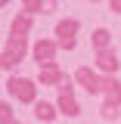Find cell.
I'll list each match as a JSON object with an SVG mask.
<instances>
[{"label":"cell","instance_id":"6da1fadb","mask_svg":"<svg viewBox=\"0 0 121 124\" xmlns=\"http://www.w3.org/2000/svg\"><path fill=\"white\" fill-rule=\"evenodd\" d=\"M75 31H78V22H75V19L59 22V28H56V34H59V44L72 50V46H75Z\"/></svg>","mask_w":121,"mask_h":124},{"label":"cell","instance_id":"7a4b0ae2","mask_svg":"<svg viewBox=\"0 0 121 124\" xmlns=\"http://www.w3.org/2000/svg\"><path fill=\"white\" fill-rule=\"evenodd\" d=\"M22 50H25L22 37H13V40H9V50H6V62H3V65H16V59H22Z\"/></svg>","mask_w":121,"mask_h":124},{"label":"cell","instance_id":"3957f363","mask_svg":"<svg viewBox=\"0 0 121 124\" xmlns=\"http://www.w3.org/2000/svg\"><path fill=\"white\" fill-rule=\"evenodd\" d=\"M34 56H37V62L44 65V62L53 59V44H47V40H40V44L34 46Z\"/></svg>","mask_w":121,"mask_h":124},{"label":"cell","instance_id":"277c9868","mask_svg":"<svg viewBox=\"0 0 121 124\" xmlns=\"http://www.w3.org/2000/svg\"><path fill=\"white\" fill-rule=\"evenodd\" d=\"M28 25H31V19H28V13H22L19 19L13 22V37H22L25 31H28Z\"/></svg>","mask_w":121,"mask_h":124},{"label":"cell","instance_id":"5b68a950","mask_svg":"<svg viewBox=\"0 0 121 124\" xmlns=\"http://www.w3.org/2000/svg\"><path fill=\"white\" fill-rule=\"evenodd\" d=\"M9 90H13L16 96H22V99H31V84H28V81H13Z\"/></svg>","mask_w":121,"mask_h":124},{"label":"cell","instance_id":"8992f818","mask_svg":"<svg viewBox=\"0 0 121 124\" xmlns=\"http://www.w3.org/2000/svg\"><path fill=\"white\" fill-rule=\"evenodd\" d=\"M93 44H96V46H106V44H109V31H106V28L93 31Z\"/></svg>","mask_w":121,"mask_h":124},{"label":"cell","instance_id":"52a82bcc","mask_svg":"<svg viewBox=\"0 0 121 124\" xmlns=\"http://www.w3.org/2000/svg\"><path fill=\"white\" fill-rule=\"evenodd\" d=\"M62 108H65V115H78V106H75V99H72V96H65V99H62Z\"/></svg>","mask_w":121,"mask_h":124},{"label":"cell","instance_id":"ba28073f","mask_svg":"<svg viewBox=\"0 0 121 124\" xmlns=\"http://www.w3.org/2000/svg\"><path fill=\"white\" fill-rule=\"evenodd\" d=\"M99 65H103V68H115V56H112V53H103V56H99Z\"/></svg>","mask_w":121,"mask_h":124},{"label":"cell","instance_id":"9c48e42d","mask_svg":"<svg viewBox=\"0 0 121 124\" xmlns=\"http://www.w3.org/2000/svg\"><path fill=\"white\" fill-rule=\"evenodd\" d=\"M25 13H40V0H25Z\"/></svg>","mask_w":121,"mask_h":124},{"label":"cell","instance_id":"30bf717a","mask_svg":"<svg viewBox=\"0 0 121 124\" xmlns=\"http://www.w3.org/2000/svg\"><path fill=\"white\" fill-rule=\"evenodd\" d=\"M37 115H40V118H53V108L47 106V102H40V106H37Z\"/></svg>","mask_w":121,"mask_h":124},{"label":"cell","instance_id":"8fae6325","mask_svg":"<svg viewBox=\"0 0 121 124\" xmlns=\"http://www.w3.org/2000/svg\"><path fill=\"white\" fill-rule=\"evenodd\" d=\"M56 9V0H40V13H53Z\"/></svg>","mask_w":121,"mask_h":124},{"label":"cell","instance_id":"7c38bea8","mask_svg":"<svg viewBox=\"0 0 121 124\" xmlns=\"http://www.w3.org/2000/svg\"><path fill=\"white\" fill-rule=\"evenodd\" d=\"M112 3V13H121V0H109Z\"/></svg>","mask_w":121,"mask_h":124}]
</instances>
